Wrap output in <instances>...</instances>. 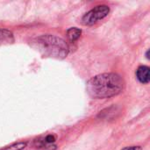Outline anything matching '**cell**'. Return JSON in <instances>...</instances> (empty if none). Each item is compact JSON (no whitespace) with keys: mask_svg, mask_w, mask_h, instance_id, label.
<instances>
[{"mask_svg":"<svg viewBox=\"0 0 150 150\" xmlns=\"http://www.w3.org/2000/svg\"><path fill=\"white\" fill-rule=\"evenodd\" d=\"M136 76L138 80L142 83H148L149 82V68L147 66H141L136 71Z\"/></svg>","mask_w":150,"mask_h":150,"instance_id":"cell-4","label":"cell"},{"mask_svg":"<svg viewBox=\"0 0 150 150\" xmlns=\"http://www.w3.org/2000/svg\"><path fill=\"white\" fill-rule=\"evenodd\" d=\"M54 141H55V138H54V136L52 135V134L47 135V136L46 137V139H45V142H46L47 143H53V142H54Z\"/></svg>","mask_w":150,"mask_h":150,"instance_id":"cell-8","label":"cell"},{"mask_svg":"<svg viewBox=\"0 0 150 150\" xmlns=\"http://www.w3.org/2000/svg\"><path fill=\"white\" fill-rule=\"evenodd\" d=\"M110 11L107 5H98L91 10L83 17V24L85 25H92L97 21L105 18Z\"/></svg>","mask_w":150,"mask_h":150,"instance_id":"cell-3","label":"cell"},{"mask_svg":"<svg viewBox=\"0 0 150 150\" xmlns=\"http://www.w3.org/2000/svg\"><path fill=\"white\" fill-rule=\"evenodd\" d=\"M13 34L11 32L4 29H0V43H11L13 42Z\"/></svg>","mask_w":150,"mask_h":150,"instance_id":"cell-5","label":"cell"},{"mask_svg":"<svg viewBox=\"0 0 150 150\" xmlns=\"http://www.w3.org/2000/svg\"><path fill=\"white\" fill-rule=\"evenodd\" d=\"M25 146H26L25 142H18V143L13 144V145L6 148L4 150H22L25 148Z\"/></svg>","mask_w":150,"mask_h":150,"instance_id":"cell-7","label":"cell"},{"mask_svg":"<svg viewBox=\"0 0 150 150\" xmlns=\"http://www.w3.org/2000/svg\"><path fill=\"white\" fill-rule=\"evenodd\" d=\"M33 42L38 50L46 56L63 59L69 54V47L66 41L59 37L46 34L38 37Z\"/></svg>","mask_w":150,"mask_h":150,"instance_id":"cell-2","label":"cell"},{"mask_svg":"<svg viewBox=\"0 0 150 150\" xmlns=\"http://www.w3.org/2000/svg\"><path fill=\"white\" fill-rule=\"evenodd\" d=\"M81 33H82V31L80 29L76 27H73L67 31V37L70 42H75L76 40H78Z\"/></svg>","mask_w":150,"mask_h":150,"instance_id":"cell-6","label":"cell"},{"mask_svg":"<svg viewBox=\"0 0 150 150\" xmlns=\"http://www.w3.org/2000/svg\"><path fill=\"white\" fill-rule=\"evenodd\" d=\"M125 86L123 78L115 73H105L92 77L87 83V91L93 98H107L120 94Z\"/></svg>","mask_w":150,"mask_h":150,"instance_id":"cell-1","label":"cell"},{"mask_svg":"<svg viewBox=\"0 0 150 150\" xmlns=\"http://www.w3.org/2000/svg\"><path fill=\"white\" fill-rule=\"evenodd\" d=\"M122 150H142L141 147H127L125 149H123Z\"/></svg>","mask_w":150,"mask_h":150,"instance_id":"cell-9","label":"cell"}]
</instances>
